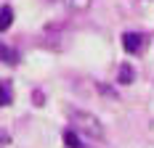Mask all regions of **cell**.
Wrapping results in <instances>:
<instances>
[{
    "label": "cell",
    "mask_w": 154,
    "mask_h": 148,
    "mask_svg": "<svg viewBox=\"0 0 154 148\" xmlns=\"http://www.w3.org/2000/svg\"><path fill=\"white\" fill-rule=\"evenodd\" d=\"M69 122H72V130H77V132L85 135V138H96V140L104 138V124L93 117V114H88V111H72L69 114Z\"/></svg>",
    "instance_id": "6da1fadb"
},
{
    "label": "cell",
    "mask_w": 154,
    "mask_h": 148,
    "mask_svg": "<svg viewBox=\"0 0 154 148\" xmlns=\"http://www.w3.org/2000/svg\"><path fill=\"white\" fill-rule=\"evenodd\" d=\"M141 45H143V37H141L138 32H125L122 34V48L128 53H138Z\"/></svg>",
    "instance_id": "7a4b0ae2"
},
{
    "label": "cell",
    "mask_w": 154,
    "mask_h": 148,
    "mask_svg": "<svg viewBox=\"0 0 154 148\" xmlns=\"http://www.w3.org/2000/svg\"><path fill=\"white\" fill-rule=\"evenodd\" d=\"M0 61H3V64H11V66H14L16 61H19V56H16V53H14V50H11V48H8L5 43H0Z\"/></svg>",
    "instance_id": "3957f363"
},
{
    "label": "cell",
    "mask_w": 154,
    "mask_h": 148,
    "mask_svg": "<svg viewBox=\"0 0 154 148\" xmlns=\"http://www.w3.org/2000/svg\"><path fill=\"white\" fill-rule=\"evenodd\" d=\"M11 24H14V11H11L8 5H3V8H0V32L8 29Z\"/></svg>",
    "instance_id": "277c9868"
},
{
    "label": "cell",
    "mask_w": 154,
    "mask_h": 148,
    "mask_svg": "<svg viewBox=\"0 0 154 148\" xmlns=\"http://www.w3.org/2000/svg\"><path fill=\"white\" fill-rule=\"evenodd\" d=\"M64 143L69 148H82V140H80V132L77 130H66L64 132Z\"/></svg>",
    "instance_id": "5b68a950"
},
{
    "label": "cell",
    "mask_w": 154,
    "mask_h": 148,
    "mask_svg": "<svg viewBox=\"0 0 154 148\" xmlns=\"http://www.w3.org/2000/svg\"><path fill=\"white\" fill-rule=\"evenodd\" d=\"M133 79H136V72H133V66L122 64V66H120V82H122V85H130Z\"/></svg>",
    "instance_id": "8992f818"
},
{
    "label": "cell",
    "mask_w": 154,
    "mask_h": 148,
    "mask_svg": "<svg viewBox=\"0 0 154 148\" xmlns=\"http://www.w3.org/2000/svg\"><path fill=\"white\" fill-rule=\"evenodd\" d=\"M11 98H14V95H11V85H8V82H0V106H8Z\"/></svg>",
    "instance_id": "52a82bcc"
},
{
    "label": "cell",
    "mask_w": 154,
    "mask_h": 148,
    "mask_svg": "<svg viewBox=\"0 0 154 148\" xmlns=\"http://www.w3.org/2000/svg\"><path fill=\"white\" fill-rule=\"evenodd\" d=\"M66 5L72 11H85V8H91V0H66Z\"/></svg>",
    "instance_id": "ba28073f"
},
{
    "label": "cell",
    "mask_w": 154,
    "mask_h": 148,
    "mask_svg": "<svg viewBox=\"0 0 154 148\" xmlns=\"http://www.w3.org/2000/svg\"><path fill=\"white\" fill-rule=\"evenodd\" d=\"M82 148H85V146H82Z\"/></svg>",
    "instance_id": "9c48e42d"
}]
</instances>
